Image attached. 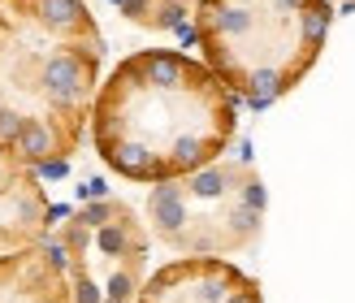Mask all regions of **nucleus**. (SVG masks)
Returning a JSON list of instances; mask_svg holds the SVG:
<instances>
[{
	"label": "nucleus",
	"instance_id": "obj_6",
	"mask_svg": "<svg viewBox=\"0 0 355 303\" xmlns=\"http://www.w3.org/2000/svg\"><path fill=\"white\" fill-rule=\"evenodd\" d=\"M126 243H130L126 221H109V225H100V247H104L109 256H121V252H126Z\"/></svg>",
	"mask_w": 355,
	"mask_h": 303
},
{
	"label": "nucleus",
	"instance_id": "obj_10",
	"mask_svg": "<svg viewBox=\"0 0 355 303\" xmlns=\"http://www.w3.org/2000/svg\"><path fill=\"white\" fill-rule=\"evenodd\" d=\"M44 252H48V264H52L57 273L69 269V243H61V239H57V243H44Z\"/></svg>",
	"mask_w": 355,
	"mask_h": 303
},
{
	"label": "nucleus",
	"instance_id": "obj_9",
	"mask_svg": "<svg viewBox=\"0 0 355 303\" xmlns=\"http://www.w3.org/2000/svg\"><path fill=\"white\" fill-rule=\"evenodd\" d=\"M74 303H109V299L100 295V286H96L92 277H78V286H74Z\"/></svg>",
	"mask_w": 355,
	"mask_h": 303
},
{
	"label": "nucleus",
	"instance_id": "obj_13",
	"mask_svg": "<svg viewBox=\"0 0 355 303\" xmlns=\"http://www.w3.org/2000/svg\"><path fill=\"white\" fill-rule=\"evenodd\" d=\"M83 195H87V200H104V182H87Z\"/></svg>",
	"mask_w": 355,
	"mask_h": 303
},
{
	"label": "nucleus",
	"instance_id": "obj_5",
	"mask_svg": "<svg viewBox=\"0 0 355 303\" xmlns=\"http://www.w3.org/2000/svg\"><path fill=\"white\" fill-rule=\"evenodd\" d=\"M22 126H26V117L5 104V109H0V152H13V148H17V139H22Z\"/></svg>",
	"mask_w": 355,
	"mask_h": 303
},
{
	"label": "nucleus",
	"instance_id": "obj_16",
	"mask_svg": "<svg viewBox=\"0 0 355 303\" xmlns=\"http://www.w3.org/2000/svg\"><path fill=\"white\" fill-rule=\"evenodd\" d=\"M0 109H5V100H0Z\"/></svg>",
	"mask_w": 355,
	"mask_h": 303
},
{
	"label": "nucleus",
	"instance_id": "obj_12",
	"mask_svg": "<svg viewBox=\"0 0 355 303\" xmlns=\"http://www.w3.org/2000/svg\"><path fill=\"white\" fill-rule=\"evenodd\" d=\"M40 173H48V178H61L65 173V160H44V165H35Z\"/></svg>",
	"mask_w": 355,
	"mask_h": 303
},
{
	"label": "nucleus",
	"instance_id": "obj_8",
	"mask_svg": "<svg viewBox=\"0 0 355 303\" xmlns=\"http://www.w3.org/2000/svg\"><path fill=\"white\" fill-rule=\"evenodd\" d=\"M239 200H243L247 208L264 212V204H269V195H264V182H260V178H247V182H243V191H239Z\"/></svg>",
	"mask_w": 355,
	"mask_h": 303
},
{
	"label": "nucleus",
	"instance_id": "obj_3",
	"mask_svg": "<svg viewBox=\"0 0 355 303\" xmlns=\"http://www.w3.org/2000/svg\"><path fill=\"white\" fill-rule=\"evenodd\" d=\"M13 152L22 156L26 165H44V160H52V156L61 152V135H57V126H52V121H44V117H26L22 139H17Z\"/></svg>",
	"mask_w": 355,
	"mask_h": 303
},
{
	"label": "nucleus",
	"instance_id": "obj_2",
	"mask_svg": "<svg viewBox=\"0 0 355 303\" xmlns=\"http://www.w3.org/2000/svg\"><path fill=\"white\" fill-rule=\"evenodd\" d=\"M148 212H152V225L161 230L165 239H178L182 225H187V191L178 182H161L148 200Z\"/></svg>",
	"mask_w": 355,
	"mask_h": 303
},
{
	"label": "nucleus",
	"instance_id": "obj_14",
	"mask_svg": "<svg viewBox=\"0 0 355 303\" xmlns=\"http://www.w3.org/2000/svg\"><path fill=\"white\" fill-rule=\"evenodd\" d=\"M9 182V165H5V156H0V187Z\"/></svg>",
	"mask_w": 355,
	"mask_h": 303
},
{
	"label": "nucleus",
	"instance_id": "obj_15",
	"mask_svg": "<svg viewBox=\"0 0 355 303\" xmlns=\"http://www.w3.org/2000/svg\"><path fill=\"white\" fill-rule=\"evenodd\" d=\"M0 48H5V26H0Z\"/></svg>",
	"mask_w": 355,
	"mask_h": 303
},
{
	"label": "nucleus",
	"instance_id": "obj_7",
	"mask_svg": "<svg viewBox=\"0 0 355 303\" xmlns=\"http://www.w3.org/2000/svg\"><path fill=\"white\" fill-rule=\"evenodd\" d=\"M135 295V277L130 273H113L109 277V291H104V299H109V303H126Z\"/></svg>",
	"mask_w": 355,
	"mask_h": 303
},
{
	"label": "nucleus",
	"instance_id": "obj_11",
	"mask_svg": "<svg viewBox=\"0 0 355 303\" xmlns=\"http://www.w3.org/2000/svg\"><path fill=\"white\" fill-rule=\"evenodd\" d=\"M221 303H260V295H256V291H230Z\"/></svg>",
	"mask_w": 355,
	"mask_h": 303
},
{
	"label": "nucleus",
	"instance_id": "obj_1",
	"mask_svg": "<svg viewBox=\"0 0 355 303\" xmlns=\"http://www.w3.org/2000/svg\"><path fill=\"white\" fill-rule=\"evenodd\" d=\"M92 78H96V48L83 52L78 40H69L65 48L48 52L40 61V87H44L52 109H78V104L92 96Z\"/></svg>",
	"mask_w": 355,
	"mask_h": 303
},
{
	"label": "nucleus",
	"instance_id": "obj_4",
	"mask_svg": "<svg viewBox=\"0 0 355 303\" xmlns=\"http://www.w3.org/2000/svg\"><path fill=\"white\" fill-rule=\"evenodd\" d=\"M230 182H234V173L225 165H204V169L187 173V195H195V200H217V195L230 191Z\"/></svg>",
	"mask_w": 355,
	"mask_h": 303
}]
</instances>
